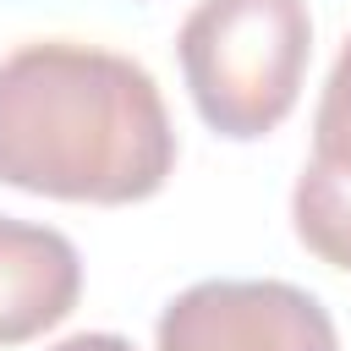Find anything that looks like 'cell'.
I'll return each mask as SVG.
<instances>
[{"mask_svg":"<svg viewBox=\"0 0 351 351\" xmlns=\"http://www.w3.org/2000/svg\"><path fill=\"white\" fill-rule=\"evenodd\" d=\"M176 170V126L132 55L33 38L0 60V181L60 203H143Z\"/></svg>","mask_w":351,"mask_h":351,"instance_id":"1","label":"cell"},{"mask_svg":"<svg viewBox=\"0 0 351 351\" xmlns=\"http://www.w3.org/2000/svg\"><path fill=\"white\" fill-rule=\"evenodd\" d=\"M176 55L208 132L230 143L269 137L296 110L313 60L307 0H197Z\"/></svg>","mask_w":351,"mask_h":351,"instance_id":"2","label":"cell"},{"mask_svg":"<svg viewBox=\"0 0 351 351\" xmlns=\"http://www.w3.org/2000/svg\"><path fill=\"white\" fill-rule=\"evenodd\" d=\"M159 351H340L329 307L291 280H197L165 302Z\"/></svg>","mask_w":351,"mask_h":351,"instance_id":"3","label":"cell"},{"mask_svg":"<svg viewBox=\"0 0 351 351\" xmlns=\"http://www.w3.org/2000/svg\"><path fill=\"white\" fill-rule=\"evenodd\" d=\"M291 230L318 263L351 274V38L313 110V154L291 186Z\"/></svg>","mask_w":351,"mask_h":351,"instance_id":"4","label":"cell"},{"mask_svg":"<svg viewBox=\"0 0 351 351\" xmlns=\"http://www.w3.org/2000/svg\"><path fill=\"white\" fill-rule=\"evenodd\" d=\"M82 296L77 247L33 219L0 214V346H27L55 329Z\"/></svg>","mask_w":351,"mask_h":351,"instance_id":"5","label":"cell"},{"mask_svg":"<svg viewBox=\"0 0 351 351\" xmlns=\"http://www.w3.org/2000/svg\"><path fill=\"white\" fill-rule=\"evenodd\" d=\"M49 351H137L126 335H110V329H82V335H66L55 340Z\"/></svg>","mask_w":351,"mask_h":351,"instance_id":"6","label":"cell"}]
</instances>
